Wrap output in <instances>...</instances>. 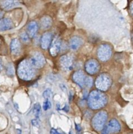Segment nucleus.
<instances>
[{"label":"nucleus","mask_w":133,"mask_h":134,"mask_svg":"<svg viewBox=\"0 0 133 134\" xmlns=\"http://www.w3.org/2000/svg\"><path fill=\"white\" fill-rule=\"evenodd\" d=\"M107 102V96L102 91L93 90L89 94L88 105L92 109L97 110L103 108L106 105Z\"/></svg>","instance_id":"1"},{"label":"nucleus","mask_w":133,"mask_h":134,"mask_svg":"<svg viewBox=\"0 0 133 134\" xmlns=\"http://www.w3.org/2000/svg\"><path fill=\"white\" fill-rule=\"evenodd\" d=\"M17 73L20 79L24 81H30L35 75V69L30 61L24 60L18 66Z\"/></svg>","instance_id":"2"},{"label":"nucleus","mask_w":133,"mask_h":134,"mask_svg":"<svg viewBox=\"0 0 133 134\" xmlns=\"http://www.w3.org/2000/svg\"><path fill=\"white\" fill-rule=\"evenodd\" d=\"M108 119V113L106 111H101L96 114L92 120V126L95 130H102L105 127Z\"/></svg>","instance_id":"3"},{"label":"nucleus","mask_w":133,"mask_h":134,"mask_svg":"<svg viewBox=\"0 0 133 134\" xmlns=\"http://www.w3.org/2000/svg\"><path fill=\"white\" fill-rule=\"evenodd\" d=\"M112 84V79L111 77L107 73L100 74L96 80V87L100 91H106L110 88Z\"/></svg>","instance_id":"4"},{"label":"nucleus","mask_w":133,"mask_h":134,"mask_svg":"<svg viewBox=\"0 0 133 134\" xmlns=\"http://www.w3.org/2000/svg\"><path fill=\"white\" fill-rule=\"evenodd\" d=\"M112 54L111 47L108 44H104L100 46L98 49L97 55L101 61L106 62L111 58Z\"/></svg>","instance_id":"5"},{"label":"nucleus","mask_w":133,"mask_h":134,"mask_svg":"<svg viewBox=\"0 0 133 134\" xmlns=\"http://www.w3.org/2000/svg\"><path fill=\"white\" fill-rule=\"evenodd\" d=\"M34 68H42L45 64V58L41 52H36L33 54L30 60Z\"/></svg>","instance_id":"6"},{"label":"nucleus","mask_w":133,"mask_h":134,"mask_svg":"<svg viewBox=\"0 0 133 134\" xmlns=\"http://www.w3.org/2000/svg\"><path fill=\"white\" fill-rule=\"evenodd\" d=\"M85 70L89 74L94 75L99 71L100 65L95 59H90L85 63Z\"/></svg>","instance_id":"7"},{"label":"nucleus","mask_w":133,"mask_h":134,"mask_svg":"<svg viewBox=\"0 0 133 134\" xmlns=\"http://www.w3.org/2000/svg\"><path fill=\"white\" fill-rule=\"evenodd\" d=\"M60 64L63 70L68 71L73 69V60L68 55H63L60 58Z\"/></svg>","instance_id":"8"},{"label":"nucleus","mask_w":133,"mask_h":134,"mask_svg":"<svg viewBox=\"0 0 133 134\" xmlns=\"http://www.w3.org/2000/svg\"><path fill=\"white\" fill-rule=\"evenodd\" d=\"M104 128L106 130L108 134L118 133L121 131V125L118 120L115 119H112Z\"/></svg>","instance_id":"9"},{"label":"nucleus","mask_w":133,"mask_h":134,"mask_svg":"<svg viewBox=\"0 0 133 134\" xmlns=\"http://www.w3.org/2000/svg\"><path fill=\"white\" fill-rule=\"evenodd\" d=\"M61 44V39L58 37H56L51 43V47H50V54L53 57L57 56L58 54L60 52Z\"/></svg>","instance_id":"10"},{"label":"nucleus","mask_w":133,"mask_h":134,"mask_svg":"<svg viewBox=\"0 0 133 134\" xmlns=\"http://www.w3.org/2000/svg\"><path fill=\"white\" fill-rule=\"evenodd\" d=\"M86 76L83 71L79 70L76 71L72 75V79L73 81L77 84V85L80 86L81 88H83L85 86V79H86Z\"/></svg>","instance_id":"11"},{"label":"nucleus","mask_w":133,"mask_h":134,"mask_svg":"<svg viewBox=\"0 0 133 134\" xmlns=\"http://www.w3.org/2000/svg\"><path fill=\"white\" fill-rule=\"evenodd\" d=\"M20 3V0H1L0 6L4 10H10Z\"/></svg>","instance_id":"12"},{"label":"nucleus","mask_w":133,"mask_h":134,"mask_svg":"<svg viewBox=\"0 0 133 134\" xmlns=\"http://www.w3.org/2000/svg\"><path fill=\"white\" fill-rule=\"evenodd\" d=\"M52 34L50 32H46L42 36L41 39V47L43 49H47L49 47L52 41Z\"/></svg>","instance_id":"13"},{"label":"nucleus","mask_w":133,"mask_h":134,"mask_svg":"<svg viewBox=\"0 0 133 134\" xmlns=\"http://www.w3.org/2000/svg\"><path fill=\"white\" fill-rule=\"evenodd\" d=\"M14 27V24L9 18H5L0 20V31L11 30Z\"/></svg>","instance_id":"14"},{"label":"nucleus","mask_w":133,"mask_h":134,"mask_svg":"<svg viewBox=\"0 0 133 134\" xmlns=\"http://www.w3.org/2000/svg\"><path fill=\"white\" fill-rule=\"evenodd\" d=\"M10 51L12 54L18 56L21 52V44L18 39H14L10 43Z\"/></svg>","instance_id":"15"},{"label":"nucleus","mask_w":133,"mask_h":134,"mask_svg":"<svg viewBox=\"0 0 133 134\" xmlns=\"http://www.w3.org/2000/svg\"><path fill=\"white\" fill-rule=\"evenodd\" d=\"M83 43V40L81 37L77 36L73 37L70 39L69 42V45L71 49L72 50H77L81 47Z\"/></svg>","instance_id":"16"},{"label":"nucleus","mask_w":133,"mask_h":134,"mask_svg":"<svg viewBox=\"0 0 133 134\" xmlns=\"http://www.w3.org/2000/svg\"><path fill=\"white\" fill-rule=\"evenodd\" d=\"M38 30V23L35 21L30 22L28 24L27 27V33L29 37L32 38L36 35Z\"/></svg>","instance_id":"17"},{"label":"nucleus","mask_w":133,"mask_h":134,"mask_svg":"<svg viewBox=\"0 0 133 134\" xmlns=\"http://www.w3.org/2000/svg\"><path fill=\"white\" fill-rule=\"evenodd\" d=\"M41 27L45 30L49 29L52 26V19L47 16L43 17L41 19Z\"/></svg>","instance_id":"18"},{"label":"nucleus","mask_w":133,"mask_h":134,"mask_svg":"<svg viewBox=\"0 0 133 134\" xmlns=\"http://www.w3.org/2000/svg\"><path fill=\"white\" fill-rule=\"evenodd\" d=\"M33 113L36 118H39L41 114V105L39 103H35L33 107Z\"/></svg>","instance_id":"19"},{"label":"nucleus","mask_w":133,"mask_h":134,"mask_svg":"<svg viewBox=\"0 0 133 134\" xmlns=\"http://www.w3.org/2000/svg\"><path fill=\"white\" fill-rule=\"evenodd\" d=\"M93 85V79L91 77H86V79H85V85L88 88H91Z\"/></svg>","instance_id":"20"},{"label":"nucleus","mask_w":133,"mask_h":134,"mask_svg":"<svg viewBox=\"0 0 133 134\" xmlns=\"http://www.w3.org/2000/svg\"><path fill=\"white\" fill-rule=\"evenodd\" d=\"M29 36L26 33L23 32L20 34V39L24 43H28L29 42Z\"/></svg>","instance_id":"21"},{"label":"nucleus","mask_w":133,"mask_h":134,"mask_svg":"<svg viewBox=\"0 0 133 134\" xmlns=\"http://www.w3.org/2000/svg\"><path fill=\"white\" fill-rule=\"evenodd\" d=\"M51 107V103L49 99H46L43 105V109L44 111H47Z\"/></svg>","instance_id":"22"},{"label":"nucleus","mask_w":133,"mask_h":134,"mask_svg":"<svg viewBox=\"0 0 133 134\" xmlns=\"http://www.w3.org/2000/svg\"><path fill=\"white\" fill-rule=\"evenodd\" d=\"M43 98H44L45 99H49V98L51 96V90H50V89H47V90L43 92Z\"/></svg>","instance_id":"23"},{"label":"nucleus","mask_w":133,"mask_h":134,"mask_svg":"<svg viewBox=\"0 0 133 134\" xmlns=\"http://www.w3.org/2000/svg\"><path fill=\"white\" fill-rule=\"evenodd\" d=\"M76 131H77V133L79 134L81 132V127L80 126V125H79V124H76Z\"/></svg>","instance_id":"24"},{"label":"nucleus","mask_w":133,"mask_h":134,"mask_svg":"<svg viewBox=\"0 0 133 134\" xmlns=\"http://www.w3.org/2000/svg\"><path fill=\"white\" fill-rule=\"evenodd\" d=\"M50 133H51V134H62V133H59V132H58L56 130L54 129V128H52V129H51V131H50Z\"/></svg>","instance_id":"25"},{"label":"nucleus","mask_w":133,"mask_h":134,"mask_svg":"<svg viewBox=\"0 0 133 134\" xmlns=\"http://www.w3.org/2000/svg\"><path fill=\"white\" fill-rule=\"evenodd\" d=\"M31 123H32V124L34 126H39V123H38L37 120H31Z\"/></svg>","instance_id":"26"},{"label":"nucleus","mask_w":133,"mask_h":134,"mask_svg":"<svg viewBox=\"0 0 133 134\" xmlns=\"http://www.w3.org/2000/svg\"><path fill=\"white\" fill-rule=\"evenodd\" d=\"M130 11H131V14L133 16V1H132L130 3Z\"/></svg>","instance_id":"27"},{"label":"nucleus","mask_w":133,"mask_h":134,"mask_svg":"<svg viewBox=\"0 0 133 134\" xmlns=\"http://www.w3.org/2000/svg\"><path fill=\"white\" fill-rule=\"evenodd\" d=\"M1 63H0V69H1Z\"/></svg>","instance_id":"28"},{"label":"nucleus","mask_w":133,"mask_h":134,"mask_svg":"<svg viewBox=\"0 0 133 134\" xmlns=\"http://www.w3.org/2000/svg\"><path fill=\"white\" fill-rule=\"evenodd\" d=\"M70 134H72V132H70Z\"/></svg>","instance_id":"29"},{"label":"nucleus","mask_w":133,"mask_h":134,"mask_svg":"<svg viewBox=\"0 0 133 134\" xmlns=\"http://www.w3.org/2000/svg\"><path fill=\"white\" fill-rule=\"evenodd\" d=\"M129 134H133V133H129Z\"/></svg>","instance_id":"30"},{"label":"nucleus","mask_w":133,"mask_h":134,"mask_svg":"<svg viewBox=\"0 0 133 134\" xmlns=\"http://www.w3.org/2000/svg\"><path fill=\"white\" fill-rule=\"evenodd\" d=\"M132 43H133V35H132Z\"/></svg>","instance_id":"31"}]
</instances>
